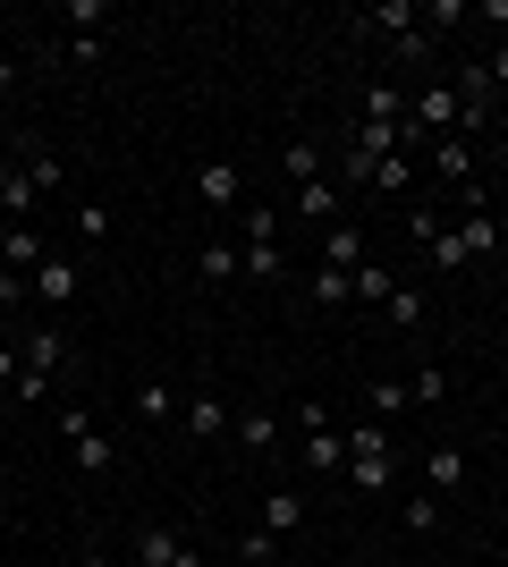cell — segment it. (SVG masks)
<instances>
[{
    "label": "cell",
    "instance_id": "1",
    "mask_svg": "<svg viewBox=\"0 0 508 567\" xmlns=\"http://www.w3.org/2000/svg\"><path fill=\"white\" fill-rule=\"evenodd\" d=\"M297 432H305V466H314V474H348V432H339L314 399L297 406Z\"/></svg>",
    "mask_w": 508,
    "mask_h": 567
},
{
    "label": "cell",
    "instance_id": "2",
    "mask_svg": "<svg viewBox=\"0 0 508 567\" xmlns=\"http://www.w3.org/2000/svg\"><path fill=\"white\" fill-rule=\"evenodd\" d=\"M60 432H69V457H76L85 474H111V466H120V450H111V432H102L94 415H85V406H60Z\"/></svg>",
    "mask_w": 508,
    "mask_h": 567
},
{
    "label": "cell",
    "instance_id": "3",
    "mask_svg": "<svg viewBox=\"0 0 508 567\" xmlns=\"http://www.w3.org/2000/svg\"><path fill=\"white\" fill-rule=\"evenodd\" d=\"M356 34H390V43H407V34H424V0H382V9H356Z\"/></svg>",
    "mask_w": 508,
    "mask_h": 567
},
{
    "label": "cell",
    "instance_id": "4",
    "mask_svg": "<svg viewBox=\"0 0 508 567\" xmlns=\"http://www.w3.org/2000/svg\"><path fill=\"white\" fill-rule=\"evenodd\" d=\"M238 195H246V169L238 162H195V204H204V213H229Z\"/></svg>",
    "mask_w": 508,
    "mask_h": 567
},
{
    "label": "cell",
    "instance_id": "5",
    "mask_svg": "<svg viewBox=\"0 0 508 567\" xmlns=\"http://www.w3.org/2000/svg\"><path fill=\"white\" fill-rule=\"evenodd\" d=\"M433 169H440L458 195H475V178H484V153H475V136H440V144H433Z\"/></svg>",
    "mask_w": 508,
    "mask_h": 567
},
{
    "label": "cell",
    "instance_id": "6",
    "mask_svg": "<svg viewBox=\"0 0 508 567\" xmlns=\"http://www.w3.org/2000/svg\"><path fill=\"white\" fill-rule=\"evenodd\" d=\"M34 204H43V195H34L25 162H18V153H0V213H9V229H25V220H34Z\"/></svg>",
    "mask_w": 508,
    "mask_h": 567
},
{
    "label": "cell",
    "instance_id": "7",
    "mask_svg": "<svg viewBox=\"0 0 508 567\" xmlns=\"http://www.w3.org/2000/svg\"><path fill=\"white\" fill-rule=\"evenodd\" d=\"M136 559L145 567H204V550H195L187 534H169V525H145V534H136Z\"/></svg>",
    "mask_w": 508,
    "mask_h": 567
},
{
    "label": "cell",
    "instance_id": "8",
    "mask_svg": "<svg viewBox=\"0 0 508 567\" xmlns=\"http://www.w3.org/2000/svg\"><path fill=\"white\" fill-rule=\"evenodd\" d=\"M25 288H34L43 306H69V297H76V255H43L34 271H25Z\"/></svg>",
    "mask_w": 508,
    "mask_h": 567
},
{
    "label": "cell",
    "instance_id": "9",
    "mask_svg": "<svg viewBox=\"0 0 508 567\" xmlns=\"http://www.w3.org/2000/svg\"><path fill=\"white\" fill-rule=\"evenodd\" d=\"M348 153H356L364 169H382V162H398L407 144H398V127H382V118H356V136H348Z\"/></svg>",
    "mask_w": 508,
    "mask_h": 567
},
{
    "label": "cell",
    "instance_id": "10",
    "mask_svg": "<svg viewBox=\"0 0 508 567\" xmlns=\"http://www.w3.org/2000/svg\"><path fill=\"white\" fill-rule=\"evenodd\" d=\"M238 280H255V288H271V280H289V255L271 246V237H246L238 246Z\"/></svg>",
    "mask_w": 508,
    "mask_h": 567
},
{
    "label": "cell",
    "instance_id": "11",
    "mask_svg": "<svg viewBox=\"0 0 508 567\" xmlns=\"http://www.w3.org/2000/svg\"><path fill=\"white\" fill-rule=\"evenodd\" d=\"M322 262H331V271H348V280H356L364 262H373V255H364V229H348V220H331V229H322Z\"/></svg>",
    "mask_w": 508,
    "mask_h": 567
},
{
    "label": "cell",
    "instance_id": "12",
    "mask_svg": "<svg viewBox=\"0 0 508 567\" xmlns=\"http://www.w3.org/2000/svg\"><path fill=\"white\" fill-rule=\"evenodd\" d=\"M280 169H289L297 187H314V178H331V153H322L314 136H289V144H280Z\"/></svg>",
    "mask_w": 508,
    "mask_h": 567
},
{
    "label": "cell",
    "instance_id": "13",
    "mask_svg": "<svg viewBox=\"0 0 508 567\" xmlns=\"http://www.w3.org/2000/svg\"><path fill=\"white\" fill-rule=\"evenodd\" d=\"M466 483V450L458 441H433V450H424V492H458Z\"/></svg>",
    "mask_w": 508,
    "mask_h": 567
},
{
    "label": "cell",
    "instance_id": "14",
    "mask_svg": "<svg viewBox=\"0 0 508 567\" xmlns=\"http://www.w3.org/2000/svg\"><path fill=\"white\" fill-rule=\"evenodd\" d=\"M339 213H348V187H339V178H314V187H297V220H322V229H331Z\"/></svg>",
    "mask_w": 508,
    "mask_h": 567
},
{
    "label": "cell",
    "instance_id": "15",
    "mask_svg": "<svg viewBox=\"0 0 508 567\" xmlns=\"http://www.w3.org/2000/svg\"><path fill=\"white\" fill-rule=\"evenodd\" d=\"M458 237H466V262H491V255H500V246H508V229H500V220L484 213V204H475V213L458 220Z\"/></svg>",
    "mask_w": 508,
    "mask_h": 567
},
{
    "label": "cell",
    "instance_id": "16",
    "mask_svg": "<svg viewBox=\"0 0 508 567\" xmlns=\"http://www.w3.org/2000/svg\"><path fill=\"white\" fill-rule=\"evenodd\" d=\"M18 355H25V373H60V364H69V339L43 322V331H25V339H18Z\"/></svg>",
    "mask_w": 508,
    "mask_h": 567
},
{
    "label": "cell",
    "instance_id": "17",
    "mask_svg": "<svg viewBox=\"0 0 508 567\" xmlns=\"http://www.w3.org/2000/svg\"><path fill=\"white\" fill-rule=\"evenodd\" d=\"M297 525H305V492H263V534L271 543H289Z\"/></svg>",
    "mask_w": 508,
    "mask_h": 567
},
{
    "label": "cell",
    "instance_id": "18",
    "mask_svg": "<svg viewBox=\"0 0 508 567\" xmlns=\"http://www.w3.org/2000/svg\"><path fill=\"white\" fill-rule=\"evenodd\" d=\"M136 415H145V424H178V390H169L162 373H145L136 381Z\"/></svg>",
    "mask_w": 508,
    "mask_h": 567
},
{
    "label": "cell",
    "instance_id": "19",
    "mask_svg": "<svg viewBox=\"0 0 508 567\" xmlns=\"http://www.w3.org/2000/svg\"><path fill=\"white\" fill-rule=\"evenodd\" d=\"M229 432H238V450H255V457L280 450V415H263V406H255V415H238Z\"/></svg>",
    "mask_w": 508,
    "mask_h": 567
},
{
    "label": "cell",
    "instance_id": "20",
    "mask_svg": "<svg viewBox=\"0 0 508 567\" xmlns=\"http://www.w3.org/2000/svg\"><path fill=\"white\" fill-rule=\"evenodd\" d=\"M195 271H204V280H238V246H229V237H204V255H195Z\"/></svg>",
    "mask_w": 508,
    "mask_h": 567
},
{
    "label": "cell",
    "instance_id": "21",
    "mask_svg": "<svg viewBox=\"0 0 508 567\" xmlns=\"http://www.w3.org/2000/svg\"><path fill=\"white\" fill-rule=\"evenodd\" d=\"M18 162H25V178H34V195H51L60 178H69V162H60V153H43V144H25Z\"/></svg>",
    "mask_w": 508,
    "mask_h": 567
},
{
    "label": "cell",
    "instance_id": "22",
    "mask_svg": "<svg viewBox=\"0 0 508 567\" xmlns=\"http://www.w3.org/2000/svg\"><path fill=\"white\" fill-rule=\"evenodd\" d=\"M364 118H382V127H407V94H398V85H364Z\"/></svg>",
    "mask_w": 508,
    "mask_h": 567
},
{
    "label": "cell",
    "instance_id": "23",
    "mask_svg": "<svg viewBox=\"0 0 508 567\" xmlns=\"http://www.w3.org/2000/svg\"><path fill=\"white\" fill-rule=\"evenodd\" d=\"M178 415H187V432H229V424H238V415H229V406H220L212 390H204V399H187Z\"/></svg>",
    "mask_w": 508,
    "mask_h": 567
},
{
    "label": "cell",
    "instance_id": "24",
    "mask_svg": "<svg viewBox=\"0 0 508 567\" xmlns=\"http://www.w3.org/2000/svg\"><path fill=\"white\" fill-rule=\"evenodd\" d=\"M348 457H390V424H382V415L348 424Z\"/></svg>",
    "mask_w": 508,
    "mask_h": 567
},
{
    "label": "cell",
    "instance_id": "25",
    "mask_svg": "<svg viewBox=\"0 0 508 567\" xmlns=\"http://www.w3.org/2000/svg\"><path fill=\"white\" fill-rule=\"evenodd\" d=\"M382 313H390V322H398V331H424V297H415L407 280H398V288H390V297H382Z\"/></svg>",
    "mask_w": 508,
    "mask_h": 567
},
{
    "label": "cell",
    "instance_id": "26",
    "mask_svg": "<svg viewBox=\"0 0 508 567\" xmlns=\"http://www.w3.org/2000/svg\"><path fill=\"white\" fill-rule=\"evenodd\" d=\"M51 18H60V25H76V34H94V25L111 18V0H60Z\"/></svg>",
    "mask_w": 508,
    "mask_h": 567
},
{
    "label": "cell",
    "instance_id": "27",
    "mask_svg": "<svg viewBox=\"0 0 508 567\" xmlns=\"http://www.w3.org/2000/svg\"><path fill=\"white\" fill-rule=\"evenodd\" d=\"M364 399H373V415H382V424H398V415H407V381H373V390H364Z\"/></svg>",
    "mask_w": 508,
    "mask_h": 567
},
{
    "label": "cell",
    "instance_id": "28",
    "mask_svg": "<svg viewBox=\"0 0 508 567\" xmlns=\"http://www.w3.org/2000/svg\"><path fill=\"white\" fill-rule=\"evenodd\" d=\"M314 297H322V306H356V280L331 271V262H314Z\"/></svg>",
    "mask_w": 508,
    "mask_h": 567
},
{
    "label": "cell",
    "instance_id": "29",
    "mask_svg": "<svg viewBox=\"0 0 508 567\" xmlns=\"http://www.w3.org/2000/svg\"><path fill=\"white\" fill-rule=\"evenodd\" d=\"M390 457H348V483H356V492H390Z\"/></svg>",
    "mask_w": 508,
    "mask_h": 567
},
{
    "label": "cell",
    "instance_id": "30",
    "mask_svg": "<svg viewBox=\"0 0 508 567\" xmlns=\"http://www.w3.org/2000/svg\"><path fill=\"white\" fill-rule=\"evenodd\" d=\"M440 390H449V373H440V364H415V373H407V399H415V406H440Z\"/></svg>",
    "mask_w": 508,
    "mask_h": 567
},
{
    "label": "cell",
    "instance_id": "31",
    "mask_svg": "<svg viewBox=\"0 0 508 567\" xmlns=\"http://www.w3.org/2000/svg\"><path fill=\"white\" fill-rule=\"evenodd\" d=\"M398 525H407V534H433L440 525V492H415L407 508H398Z\"/></svg>",
    "mask_w": 508,
    "mask_h": 567
},
{
    "label": "cell",
    "instance_id": "32",
    "mask_svg": "<svg viewBox=\"0 0 508 567\" xmlns=\"http://www.w3.org/2000/svg\"><path fill=\"white\" fill-rule=\"evenodd\" d=\"M424 255H433V271H466V237H458V229H440Z\"/></svg>",
    "mask_w": 508,
    "mask_h": 567
},
{
    "label": "cell",
    "instance_id": "33",
    "mask_svg": "<svg viewBox=\"0 0 508 567\" xmlns=\"http://www.w3.org/2000/svg\"><path fill=\"white\" fill-rule=\"evenodd\" d=\"M475 18V0H424V34H433V25H466Z\"/></svg>",
    "mask_w": 508,
    "mask_h": 567
},
{
    "label": "cell",
    "instance_id": "34",
    "mask_svg": "<svg viewBox=\"0 0 508 567\" xmlns=\"http://www.w3.org/2000/svg\"><path fill=\"white\" fill-rule=\"evenodd\" d=\"M271 559H280V543H271L263 525H255V534H246V543H238V567H271Z\"/></svg>",
    "mask_w": 508,
    "mask_h": 567
},
{
    "label": "cell",
    "instance_id": "35",
    "mask_svg": "<svg viewBox=\"0 0 508 567\" xmlns=\"http://www.w3.org/2000/svg\"><path fill=\"white\" fill-rule=\"evenodd\" d=\"M76 237H111V204H94V195H85V204H76Z\"/></svg>",
    "mask_w": 508,
    "mask_h": 567
},
{
    "label": "cell",
    "instance_id": "36",
    "mask_svg": "<svg viewBox=\"0 0 508 567\" xmlns=\"http://www.w3.org/2000/svg\"><path fill=\"white\" fill-rule=\"evenodd\" d=\"M34 399H51V373H18L9 381V406H34Z\"/></svg>",
    "mask_w": 508,
    "mask_h": 567
},
{
    "label": "cell",
    "instance_id": "37",
    "mask_svg": "<svg viewBox=\"0 0 508 567\" xmlns=\"http://www.w3.org/2000/svg\"><path fill=\"white\" fill-rule=\"evenodd\" d=\"M407 178H415V169H407V153H398V162H382V169H373V187H382V195H407Z\"/></svg>",
    "mask_w": 508,
    "mask_h": 567
},
{
    "label": "cell",
    "instance_id": "38",
    "mask_svg": "<svg viewBox=\"0 0 508 567\" xmlns=\"http://www.w3.org/2000/svg\"><path fill=\"white\" fill-rule=\"evenodd\" d=\"M390 288H398V280H390V271H382V262H364V271H356V297H373V306H382V297H390Z\"/></svg>",
    "mask_w": 508,
    "mask_h": 567
},
{
    "label": "cell",
    "instance_id": "39",
    "mask_svg": "<svg viewBox=\"0 0 508 567\" xmlns=\"http://www.w3.org/2000/svg\"><path fill=\"white\" fill-rule=\"evenodd\" d=\"M25 373V355H18V339H0V390H9V381Z\"/></svg>",
    "mask_w": 508,
    "mask_h": 567
},
{
    "label": "cell",
    "instance_id": "40",
    "mask_svg": "<svg viewBox=\"0 0 508 567\" xmlns=\"http://www.w3.org/2000/svg\"><path fill=\"white\" fill-rule=\"evenodd\" d=\"M475 18H484V25H508V0H475Z\"/></svg>",
    "mask_w": 508,
    "mask_h": 567
},
{
    "label": "cell",
    "instance_id": "41",
    "mask_svg": "<svg viewBox=\"0 0 508 567\" xmlns=\"http://www.w3.org/2000/svg\"><path fill=\"white\" fill-rule=\"evenodd\" d=\"M484 69H491V85H500V94H508V43H500V51H491Z\"/></svg>",
    "mask_w": 508,
    "mask_h": 567
},
{
    "label": "cell",
    "instance_id": "42",
    "mask_svg": "<svg viewBox=\"0 0 508 567\" xmlns=\"http://www.w3.org/2000/svg\"><path fill=\"white\" fill-rule=\"evenodd\" d=\"M76 567H120V559H111V550H85V559H76Z\"/></svg>",
    "mask_w": 508,
    "mask_h": 567
},
{
    "label": "cell",
    "instance_id": "43",
    "mask_svg": "<svg viewBox=\"0 0 508 567\" xmlns=\"http://www.w3.org/2000/svg\"><path fill=\"white\" fill-rule=\"evenodd\" d=\"M491 162H508V127H500V136H491Z\"/></svg>",
    "mask_w": 508,
    "mask_h": 567
},
{
    "label": "cell",
    "instance_id": "44",
    "mask_svg": "<svg viewBox=\"0 0 508 567\" xmlns=\"http://www.w3.org/2000/svg\"><path fill=\"white\" fill-rule=\"evenodd\" d=\"M9 322H18V313H9V306H0V339H18V331H9Z\"/></svg>",
    "mask_w": 508,
    "mask_h": 567
},
{
    "label": "cell",
    "instance_id": "45",
    "mask_svg": "<svg viewBox=\"0 0 508 567\" xmlns=\"http://www.w3.org/2000/svg\"><path fill=\"white\" fill-rule=\"evenodd\" d=\"M500 127H508V94H500Z\"/></svg>",
    "mask_w": 508,
    "mask_h": 567
},
{
    "label": "cell",
    "instance_id": "46",
    "mask_svg": "<svg viewBox=\"0 0 508 567\" xmlns=\"http://www.w3.org/2000/svg\"><path fill=\"white\" fill-rule=\"evenodd\" d=\"M120 567H145V559H120Z\"/></svg>",
    "mask_w": 508,
    "mask_h": 567
}]
</instances>
